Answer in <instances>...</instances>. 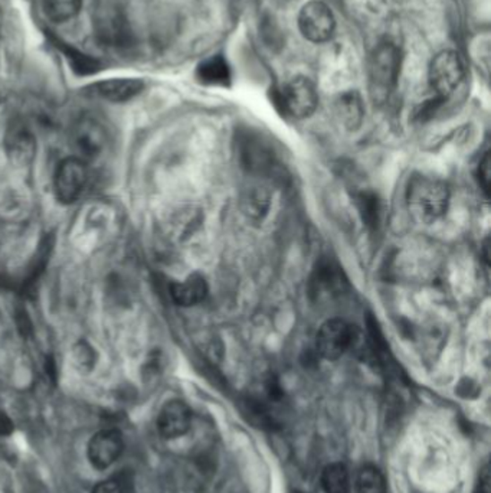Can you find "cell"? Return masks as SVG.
I'll use <instances>...</instances> for the list:
<instances>
[{"label": "cell", "instance_id": "7402d4cb", "mask_svg": "<svg viewBox=\"0 0 491 493\" xmlns=\"http://www.w3.org/2000/svg\"><path fill=\"white\" fill-rule=\"evenodd\" d=\"M356 203L359 208L362 220L367 227L376 229L381 221V203L372 192H360L356 195Z\"/></svg>", "mask_w": 491, "mask_h": 493}, {"label": "cell", "instance_id": "52a82bcc", "mask_svg": "<svg viewBox=\"0 0 491 493\" xmlns=\"http://www.w3.org/2000/svg\"><path fill=\"white\" fill-rule=\"evenodd\" d=\"M87 179H89V170L84 160L68 158L59 163L54 177V188L59 203H75L84 191Z\"/></svg>", "mask_w": 491, "mask_h": 493}, {"label": "cell", "instance_id": "d6986e66", "mask_svg": "<svg viewBox=\"0 0 491 493\" xmlns=\"http://www.w3.org/2000/svg\"><path fill=\"white\" fill-rule=\"evenodd\" d=\"M82 0H42V9L52 22L63 23L80 13Z\"/></svg>", "mask_w": 491, "mask_h": 493}, {"label": "cell", "instance_id": "603a6c76", "mask_svg": "<svg viewBox=\"0 0 491 493\" xmlns=\"http://www.w3.org/2000/svg\"><path fill=\"white\" fill-rule=\"evenodd\" d=\"M268 203H270V196L264 189L261 188H254L244 198L246 211L253 217H261V215L265 214L268 210Z\"/></svg>", "mask_w": 491, "mask_h": 493}, {"label": "cell", "instance_id": "2e32d148", "mask_svg": "<svg viewBox=\"0 0 491 493\" xmlns=\"http://www.w3.org/2000/svg\"><path fill=\"white\" fill-rule=\"evenodd\" d=\"M49 39L58 51L63 52L66 61L70 64L71 70L80 77H89V75L97 74L103 70V64L99 63V59L78 51L77 48H73V45L66 44L56 37L49 35Z\"/></svg>", "mask_w": 491, "mask_h": 493}, {"label": "cell", "instance_id": "277c9868", "mask_svg": "<svg viewBox=\"0 0 491 493\" xmlns=\"http://www.w3.org/2000/svg\"><path fill=\"white\" fill-rule=\"evenodd\" d=\"M429 85L440 99H447L461 84L464 78V64L461 56L452 49L435 56L429 65Z\"/></svg>", "mask_w": 491, "mask_h": 493}, {"label": "cell", "instance_id": "5b68a950", "mask_svg": "<svg viewBox=\"0 0 491 493\" xmlns=\"http://www.w3.org/2000/svg\"><path fill=\"white\" fill-rule=\"evenodd\" d=\"M298 28L306 39L315 44L326 42L333 37L336 19L333 12L320 0H310L301 8Z\"/></svg>", "mask_w": 491, "mask_h": 493}, {"label": "cell", "instance_id": "4316f807", "mask_svg": "<svg viewBox=\"0 0 491 493\" xmlns=\"http://www.w3.org/2000/svg\"><path fill=\"white\" fill-rule=\"evenodd\" d=\"M13 431V423L4 412L0 411V436H9Z\"/></svg>", "mask_w": 491, "mask_h": 493}, {"label": "cell", "instance_id": "ac0fdd59", "mask_svg": "<svg viewBox=\"0 0 491 493\" xmlns=\"http://www.w3.org/2000/svg\"><path fill=\"white\" fill-rule=\"evenodd\" d=\"M198 78L203 84L228 85L231 82V70L222 56H211L198 66Z\"/></svg>", "mask_w": 491, "mask_h": 493}, {"label": "cell", "instance_id": "83f0119b", "mask_svg": "<svg viewBox=\"0 0 491 493\" xmlns=\"http://www.w3.org/2000/svg\"><path fill=\"white\" fill-rule=\"evenodd\" d=\"M480 493H490V473L487 466L483 469L480 476Z\"/></svg>", "mask_w": 491, "mask_h": 493}, {"label": "cell", "instance_id": "6da1fadb", "mask_svg": "<svg viewBox=\"0 0 491 493\" xmlns=\"http://www.w3.org/2000/svg\"><path fill=\"white\" fill-rule=\"evenodd\" d=\"M407 205L417 221L433 224L447 212L450 191L440 179L418 173L408 182Z\"/></svg>", "mask_w": 491, "mask_h": 493}, {"label": "cell", "instance_id": "d4e9b609", "mask_svg": "<svg viewBox=\"0 0 491 493\" xmlns=\"http://www.w3.org/2000/svg\"><path fill=\"white\" fill-rule=\"evenodd\" d=\"M477 177L480 182L481 189L484 194L488 196L490 194V153H486L478 163V169H477Z\"/></svg>", "mask_w": 491, "mask_h": 493}, {"label": "cell", "instance_id": "8fae6325", "mask_svg": "<svg viewBox=\"0 0 491 493\" xmlns=\"http://www.w3.org/2000/svg\"><path fill=\"white\" fill-rule=\"evenodd\" d=\"M4 148L12 162L18 166H26L35 158L37 140L25 123L15 120L11 123L4 136Z\"/></svg>", "mask_w": 491, "mask_h": 493}, {"label": "cell", "instance_id": "cb8c5ba5", "mask_svg": "<svg viewBox=\"0 0 491 493\" xmlns=\"http://www.w3.org/2000/svg\"><path fill=\"white\" fill-rule=\"evenodd\" d=\"M73 361L81 371H91L96 365V352L89 343L80 342L73 348Z\"/></svg>", "mask_w": 491, "mask_h": 493}, {"label": "cell", "instance_id": "44dd1931", "mask_svg": "<svg viewBox=\"0 0 491 493\" xmlns=\"http://www.w3.org/2000/svg\"><path fill=\"white\" fill-rule=\"evenodd\" d=\"M356 492L357 493H386L385 476L375 466H365L356 476Z\"/></svg>", "mask_w": 491, "mask_h": 493}, {"label": "cell", "instance_id": "7a4b0ae2", "mask_svg": "<svg viewBox=\"0 0 491 493\" xmlns=\"http://www.w3.org/2000/svg\"><path fill=\"white\" fill-rule=\"evenodd\" d=\"M401 52L393 44H382L375 49L369 63L371 94L376 101H385L400 77Z\"/></svg>", "mask_w": 491, "mask_h": 493}, {"label": "cell", "instance_id": "8992f818", "mask_svg": "<svg viewBox=\"0 0 491 493\" xmlns=\"http://www.w3.org/2000/svg\"><path fill=\"white\" fill-rule=\"evenodd\" d=\"M97 35L104 42L120 47L129 42L130 28L127 16L117 4L106 0L97 6L96 18H94Z\"/></svg>", "mask_w": 491, "mask_h": 493}, {"label": "cell", "instance_id": "7c38bea8", "mask_svg": "<svg viewBox=\"0 0 491 493\" xmlns=\"http://www.w3.org/2000/svg\"><path fill=\"white\" fill-rule=\"evenodd\" d=\"M346 279L334 263L324 260L319 263L310 280V293L317 300L336 298L345 291Z\"/></svg>", "mask_w": 491, "mask_h": 493}, {"label": "cell", "instance_id": "4fadbf2b", "mask_svg": "<svg viewBox=\"0 0 491 493\" xmlns=\"http://www.w3.org/2000/svg\"><path fill=\"white\" fill-rule=\"evenodd\" d=\"M192 424V411L184 402L172 400L161 407L158 428L161 437L177 438L186 435Z\"/></svg>", "mask_w": 491, "mask_h": 493}, {"label": "cell", "instance_id": "e0dca14e", "mask_svg": "<svg viewBox=\"0 0 491 493\" xmlns=\"http://www.w3.org/2000/svg\"><path fill=\"white\" fill-rule=\"evenodd\" d=\"M208 284L201 274H192L172 286V298L179 306H194L205 300Z\"/></svg>", "mask_w": 491, "mask_h": 493}, {"label": "cell", "instance_id": "30bf717a", "mask_svg": "<svg viewBox=\"0 0 491 493\" xmlns=\"http://www.w3.org/2000/svg\"><path fill=\"white\" fill-rule=\"evenodd\" d=\"M125 450L123 435L117 428H104L90 440L89 459L94 468L104 471L120 459Z\"/></svg>", "mask_w": 491, "mask_h": 493}, {"label": "cell", "instance_id": "9a60e30c", "mask_svg": "<svg viewBox=\"0 0 491 493\" xmlns=\"http://www.w3.org/2000/svg\"><path fill=\"white\" fill-rule=\"evenodd\" d=\"M334 115L348 130L359 129L365 117V106L359 92L346 91L334 101Z\"/></svg>", "mask_w": 491, "mask_h": 493}, {"label": "cell", "instance_id": "9c48e42d", "mask_svg": "<svg viewBox=\"0 0 491 493\" xmlns=\"http://www.w3.org/2000/svg\"><path fill=\"white\" fill-rule=\"evenodd\" d=\"M71 143L77 151L75 158L91 160L103 151L107 143V132L97 118L84 116L73 125Z\"/></svg>", "mask_w": 491, "mask_h": 493}, {"label": "cell", "instance_id": "484cf974", "mask_svg": "<svg viewBox=\"0 0 491 493\" xmlns=\"http://www.w3.org/2000/svg\"><path fill=\"white\" fill-rule=\"evenodd\" d=\"M91 493H125V488L118 479H107L104 482L97 483Z\"/></svg>", "mask_w": 491, "mask_h": 493}, {"label": "cell", "instance_id": "3957f363", "mask_svg": "<svg viewBox=\"0 0 491 493\" xmlns=\"http://www.w3.org/2000/svg\"><path fill=\"white\" fill-rule=\"evenodd\" d=\"M280 108L293 118H307L319 104V94L308 78L294 77L282 85L277 96Z\"/></svg>", "mask_w": 491, "mask_h": 493}, {"label": "cell", "instance_id": "5bb4252c", "mask_svg": "<svg viewBox=\"0 0 491 493\" xmlns=\"http://www.w3.org/2000/svg\"><path fill=\"white\" fill-rule=\"evenodd\" d=\"M92 90L101 99H108L113 103H123L142 92L143 82H140L137 78H113V80L97 82L92 85Z\"/></svg>", "mask_w": 491, "mask_h": 493}, {"label": "cell", "instance_id": "ba28073f", "mask_svg": "<svg viewBox=\"0 0 491 493\" xmlns=\"http://www.w3.org/2000/svg\"><path fill=\"white\" fill-rule=\"evenodd\" d=\"M355 338V331L348 322L332 319L320 328L315 339V348L324 359L334 361L352 348Z\"/></svg>", "mask_w": 491, "mask_h": 493}, {"label": "cell", "instance_id": "ffe728a7", "mask_svg": "<svg viewBox=\"0 0 491 493\" xmlns=\"http://www.w3.org/2000/svg\"><path fill=\"white\" fill-rule=\"evenodd\" d=\"M324 493H350V476L345 464H329L322 475Z\"/></svg>", "mask_w": 491, "mask_h": 493}]
</instances>
